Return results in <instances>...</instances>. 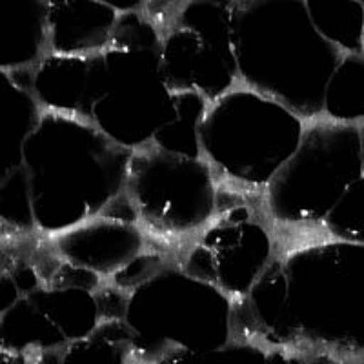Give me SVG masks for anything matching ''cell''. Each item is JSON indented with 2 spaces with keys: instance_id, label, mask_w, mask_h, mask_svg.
<instances>
[{
  "instance_id": "5",
  "label": "cell",
  "mask_w": 364,
  "mask_h": 364,
  "mask_svg": "<svg viewBox=\"0 0 364 364\" xmlns=\"http://www.w3.org/2000/svg\"><path fill=\"white\" fill-rule=\"evenodd\" d=\"M161 51V31L142 11L122 13L102 51L106 79L93 124L132 151L151 144L170 113L173 91L162 77Z\"/></svg>"
},
{
  "instance_id": "10",
  "label": "cell",
  "mask_w": 364,
  "mask_h": 364,
  "mask_svg": "<svg viewBox=\"0 0 364 364\" xmlns=\"http://www.w3.org/2000/svg\"><path fill=\"white\" fill-rule=\"evenodd\" d=\"M106 60L95 55H48L29 68L28 87L46 112L79 117L93 122V109L102 97Z\"/></svg>"
},
{
  "instance_id": "6",
  "label": "cell",
  "mask_w": 364,
  "mask_h": 364,
  "mask_svg": "<svg viewBox=\"0 0 364 364\" xmlns=\"http://www.w3.org/2000/svg\"><path fill=\"white\" fill-rule=\"evenodd\" d=\"M223 184L210 162L155 144L132 154L124 195L136 223L166 248L182 250L220 213Z\"/></svg>"
},
{
  "instance_id": "13",
  "label": "cell",
  "mask_w": 364,
  "mask_h": 364,
  "mask_svg": "<svg viewBox=\"0 0 364 364\" xmlns=\"http://www.w3.org/2000/svg\"><path fill=\"white\" fill-rule=\"evenodd\" d=\"M324 232L336 239L364 245V175L353 182L328 215Z\"/></svg>"
},
{
  "instance_id": "8",
  "label": "cell",
  "mask_w": 364,
  "mask_h": 364,
  "mask_svg": "<svg viewBox=\"0 0 364 364\" xmlns=\"http://www.w3.org/2000/svg\"><path fill=\"white\" fill-rule=\"evenodd\" d=\"M262 206H226L210 228L182 250L178 266L219 288L233 302L248 297L279 253L275 226L266 210H255Z\"/></svg>"
},
{
  "instance_id": "15",
  "label": "cell",
  "mask_w": 364,
  "mask_h": 364,
  "mask_svg": "<svg viewBox=\"0 0 364 364\" xmlns=\"http://www.w3.org/2000/svg\"><path fill=\"white\" fill-rule=\"evenodd\" d=\"M359 2H360V4H363V8H364V0H359Z\"/></svg>"
},
{
  "instance_id": "12",
  "label": "cell",
  "mask_w": 364,
  "mask_h": 364,
  "mask_svg": "<svg viewBox=\"0 0 364 364\" xmlns=\"http://www.w3.org/2000/svg\"><path fill=\"white\" fill-rule=\"evenodd\" d=\"M324 117L341 124H364V53L344 55L328 84Z\"/></svg>"
},
{
  "instance_id": "7",
  "label": "cell",
  "mask_w": 364,
  "mask_h": 364,
  "mask_svg": "<svg viewBox=\"0 0 364 364\" xmlns=\"http://www.w3.org/2000/svg\"><path fill=\"white\" fill-rule=\"evenodd\" d=\"M124 321L133 331L135 346L151 360V348L175 343L190 352V341L203 343L206 333L226 343L233 336V301L213 284L193 277L178 266L166 262L157 273L128 294ZM164 357V359H166Z\"/></svg>"
},
{
  "instance_id": "2",
  "label": "cell",
  "mask_w": 364,
  "mask_h": 364,
  "mask_svg": "<svg viewBox=\"0 0 364 364\" xmlns=\"http://www.w3.org/2000/svg\"><path fill=\"white\" fill-rule=\"evenodd\" d=\"M297 346L364 359V245L330 237L279 248Z\"/></svg>"
},
{
  "instance_id": "9",
  "label": "cell",
  "mask_w": 364,
  "mask_h": 364,
  "mask_svg": "<svg viewBox=\"0 0 364 364\" xmlns=\"http://www.w3.org/2000/svg\"><path fill=\"white\" fill-rule=\"evenodd\" d=\"M48 240L60 261L95 275L104 284L115 281L149 252L166 248L146 233L129 208H108L79 226L48 235Z\"/></svg>"
},
{
  "instance_id": "4",
  "label": "cell",
  "mask_w": 364,
  "mask_h": 364,
  "mask_svg": "<svg viewBox=\"0 0 364 364\" xmlns=\"http://www.w3.org/2000/svg\"><path fill=\"white\" fill-rule=\"evenodd\" d=\"M364 175L360 128L328 117L308 120L297 151L275 173L262 204L277 230L324 232V223Z\"/></svg>"
},
{
  "instance_id": "3",
  "label": "cell",
  "mask_w": 364,
  "mask_h": 364,
  "mask_svg": "<svg viewBox=\"0 0 364 364\" xmlns=\"http://www.w3.org/2000/svg\"><path fill=\"white\" fill-rule=\"evenodd\" d=\"M306 122L277 100L239 84L210 104L200 126V151L226 190L264 195L297 151Z\"/></svg>"
},
{
  "instance_id": "11",
  "label": "cell",
  "mask_w": 364,
  "mask_h": 364,
  "mask_svg": "<svg viewBox=\"0 0 364 364\" xmlns=\"http://www.w3.org/2000/svg\"><path fill=\"white\" fill-rule=\"evenodd\" d=\"M210 100L195 91H173L171 108L154 136L157 148L186 157H203L200 126L206 117Z\"/></svg>"
},
{
  "instance_id": "1",
  "label": "cell",
  "mask_w": 364,
  "mask_h": 364,
  "mask_svg": "<svg viewBox=\"0 0 364 364\" xmlns=\"http://www.w3.org/2000/svg\"><path fill=\"white\" fill-rule=\"evenodd\" d=\"M132 154L90 120L44 109L21 166L37 232L55 235L100 215L124 193Z\"/></svg>"
},
{
  "instance_id": "14",
  "label": "cell",
  "mask_w": 364,
  "mask_h": 364,
  "mask_svg": "<svg viewBox=\"0 0 364 364\" xmlns=\"http://www.w3.org/2000/svg\"><path fill=\"white\" fill-rule=\"evenodd\" d=\"M359 128H360V144H363V159H364V124H360Z\"/></svg>"
}]
</instances>
